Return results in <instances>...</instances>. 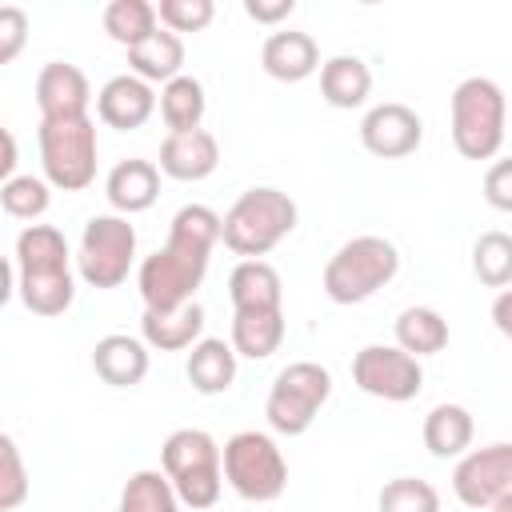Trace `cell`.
<instances>
[{
	"label": "cell",
	"mask_w": 512,
	"mask_h": 512,
	"mask_svg": "<svg viewBox=\"0 0 512 512\" xmlns=\"http://www.w3.org/2000/svg\"><path fill=\"white\" fill-rule=\"evenodd\" d=\"M204 336V308L196 300L172 308V312H144L140 316V340L148 352H188Z\"/></svg>",
	"instance_id": "obj_21"
},
{
	"label": "cell",
	"mask_w": 512,
	"mask_h": 512,
	"mask_svg": "<svg viewBox=\"0 0 512 512\" xmlns=\"http://www.w3.org/2000/svg\"><path fill=\"white\" fill-rule=\"evenodd\" d=\"M148 344L140 336L128 332H108L92 344V372L108 384V388H136L148 376Z\"/></svg>",
	"instance_id": "obj_17"
},
{
	"label": "cell",
	"mask_w": 512,
	"mask_h": 512,
	"mask_svg": "<svg viewBox=\"0 0 512 512\" xmlns=\"http://www.w3.org/2000/svg\"><path fill=\"white\" fill-rule=\"evenodd\" d=\"M16 296L32 316H64L76 300L72 252L60 228L28 224L16 236Z\"/></svg>",
	"instance_id": "obj_2"
},
{
	"label": "cell",
	"mask_w": 512,
	"mask_h": 512,
	"mask_svg": "<svg viewBox=\"0 0 512 512\" xmlns=\"http://www.w3.org/2000/svg\"><path fill=\"white\" fill-rule=\"evenodd\" d=\"M40 168L48 188L60 192H84L96 180V156H100V140H96V124L92 116H76V120H40Z\"/></svg>",
	"instance_id": "obj_8"
},
{
	"label": "cell",
	"mask_w": 512,
	"mask_h": 512,
	"mask_svg": "<svg viewBox=\"0 0 512 512\" xmlns=\"http://www.w3.org/2000/svg\"><path fill=\"white\" fill-rule=\"evenodd\" d=\"M296 200L280 188H248L232 200V208L220 216V240L240 260H264L284 236L296 228Z\"/></svg>",
	"instance_id": "obj_3"
},
{
	"label": "cell",
	"mask_w": 512,
	"mask_h": 512,
	"mask_svg": "<svg viewBox=\"0 0 512 512\" xmlns=\"http://www.w3.org/2000/svg\"><path fill=\"white\" fill-rule=\"evenodd\" d=\"M288 336L284 324V308L280 312H232V352L244 360H268L272 352H280Z\"/></svg>",
	"instance_id": "obj_26"
},
{
	"label": "cell",
	"mask_w": 512,
	"mask_h": 512,
	"mask_svg": "<svg viewBox=\"0 0 512 512\" xmlns=\"http://www.w3.org/2000/svg\"><path fill=\"white\" fill-rule=\"evenodd\" d=\"M420 140H424V120L416 116V108L400 100L372 104L360 120V144L376 160H404L420 148Z\"/></svg>",
	"instance_id": "obj_13"
},
{
	"label": "cell",
	"mask_w": 512,
	"mask_h": 512,
	"mask_svg": "<svg viewBox=\"0 0 512 512\" xmlns=\"http://www.w3.org/2000/svg\"><path fill=\"white\" fill-rule=\"evenodd\" d=\"M88 104H92V84L76 64L48 60L36 72L40 120H76V116H88Z\"/></svg>",
	"instance_id": "obj_14"
},
{
	"label": "cell",
	"mask_w": 512,
	"mask_h": 512,
	"mask_svg": "<svg viewBox=\"0 0 512 512\" xmlns=\"http://www.w3.org/2000/svg\"><path fill=\"white\" fill-rule=\"evenodd\" d=\"M452 492L464 508H488L496 496L512 492V444L496 440L464 452L452 468Z\"/></svg>",
	"instance_id": "obj_12"
},
{
	"label": "cell",
	"mask_w": 512,
	"mask_h": 512,
	"mask_svg": "<svg viewBox=\"0 0 512 512\" xmlns=\"http://www.w3.org/2000/svg\"><path fill=\"white\" fill-rule=\"evenodd\" d=\"M216 16L212 0H160L156 4V24L168 32H204Z\"/></svg>",
	"instance_id": "obj_35"
},
{
	"label": "cell",
	"mask_w": 512,
	"mask_h": 512,
	"mask_svg": "<svg viewBox=\"0 0 512 512\" xmlns=\"http://www.w3.org/2000/svg\"><path fill=\"white\" fill-rule=\"evenodd\" d=\"M452 116V144L464 160H496L504 148L508 100L492 76H468L456 84L448 100Z\"/></svg>",
	"instance_id": "obj_5"
},
{
	"label": "cell",
	"mask_w": 512,
	"mask_h": 512,
	"mask_svg": "<svg viewBox=\"0 0 512 512\" xmlns=\"http://www.w3.org/2000/svg\"><path fill=\"white\" fill-rule=\"evenodd\" d=\"M132 260H136V228L128 224V216L100 212L84 224L76 272L88 288H100V292L120 288L132 272Z\"/></svg>",
	"instance_id": "obj_10"
},
{
	"label": "cell",
	"mask_w": 512,
	"mask_h": 512,
	"mask_svg": "<svg viewBox=\"0 0 512 512\" xmlns=\"http://www.w3.org/2000/svg\"><path fill=\"white\" fill-rule=\"evenodd\" d=\"M236 352L228 340L220 336H200L192 348H188V360H184V376L188 384L200 392V396H220L236 384Z\"/></svg>",
	"instance_id": "obj_22"
},
{
	"label": "cell",
	"mask_w": 512,
	"mask_h": 512,
	"mask_svg": "<svg viewBox=\"0 0 512 512\" xmlns=\"http://www.w3.org/2000/svg\"><path fill=\"white\" fill-rule=\"evenodd\" d=\"M160 116L168 124V132H196L200 120H204V108H208V96H204V84L188 72L172 76L168 84H160Z\"/></svg>",
	"instance_id": "obj_28"
},
{
	"label": "cell",
	"mask_w": 512,
	"mask_h": 512,
	"mask_svg": "<svg viewBox=\"0 0 512 512\" xmlns=\"http://www.w3.org/2000/svg\"><path fill=\"white\" fill-rule=\"evenodd\" d=\"M32 492L24 456L8 432H0V512H16Z\"/></svg>",
	"instance_id": "obj_34"
},
{
	"label": "cell",
	"mask_w": 512,
	"mask_h": 512,
	"mask_svg": "<svg viewBox=\"0 0 512 512\" xmlns=\"http://www.w3.org/2000/svg\"><path fill=\"white\" fill-rule=\"evenodd\" d=\"M28 44V12L20 4H0V68L12 64Z\"/></svg>",
	"instance_id": "obj_36"
},
{
	"label": "cell",
	"mask_w": 512,
	"mask_h": 512,
	"mask_svg": "<svg viewBox=\"0 0 512 512\" xmlns=\"http://www.w3.org/2000/svg\"><path fill=\"white\" fill-rule=\"evenodd\" d=\"M104 196L112 204L116 216H136V212H148L160 196V168L152 160H140V156H128L120 160L108 180H104Z\"/></svg>",
	"instance_id": "obj_19"
},
{
	"label": "cell",
	"mask_w": 512,
	"mask_h": 512,
	"mask_svg": "<svg viewBox=\"0 0 512 512\" xmlns=\"http://www.w3.org/2000/svg\"><path fill=\"white\" fill-rule=\"evenodd\" d=\"M100 20H104V32L116 44L132 48L144 36L156 32V4H148V0H108Z\"/></svg>",
	"instance_id": "obj_30"
},
{
	"label": "cell",
	"mask_w": 512,
	"mask_h": 512,
	"mask_svg": "<svg viewBox=\"0 0 512 512\" xmlns=\"http://www.w3.org/2000/svg\"><path fill=\"white\" fill-rule=\"evenodd\" d=\"M424 448L436 456V460H452V456H464L472 436H476V420L464 404H436L428 416H424Z\"/></svg>",
	"instance_id": "obj_25"
},
{
	"label": "cell",
	"mask_w": 512,
	"mask_h": 512,
	"mask_svg": "<svg viewBox=\"0 0 512 512\" xmlns=\"http://www.w3.org/2000/svg\"><path fill=\"white\" fill-rule=\"evenodd\" d=\"M260 68L280 80V84H300L308 80L312 72H320V48L308 32H296V28H280L264 40L260 48Z\"/></svg>",
	"instance_id": "obj_18"
},
{
	"label": "cell",
	"mask_w": 512,
	"mask_h": 512,
	"mask_svg": "<svg viewBox=\"0 0 512 512\" xmlns=\"http://www.w3.org/2000/svg\"><path fill=\"white\" fill-rule=\"evenodd\" d=\"M352 384L364 396H376L388 404H408L424 388V368L396 344H364L352 356Z\"/></svg>",
	"instance_id": "obj_11"
},
{
	"label": "cell",
	"mask_w": 512,
	"mask_h": 512,
	"mask_svg": "<svg viewBox=\"0 0 512 512\" xmlns=\"http://www.w3.org/2000/svg\"><path fill=\"white\" fill-rule=\"evenodd\" d=\"M220 164V144L212 132L196 128V132H168L164 144H160V172L168 180H180V184H196V180H208Z\"/></svg>",
	"instance_id": "obj_16"
},
{
	"label": "cell",
	"mask_w": 512,
	"mask_h": 512,
	"mask_svg": "<svg viewBox=\"0 0 512 512\" xmlns=\"http://www.w3.org/2000/svg\"><path fill=\"white\" fill-rule=\"evenodd\" d=\"M228 300L232 312H280L284 308L280 272L268 260H240L228 272Z\"/></svg>",
	"instance_id": "obj_20"
},
{
	"label": "cell",
	"mask_w": 512,
	"mask_h": 512,
	"mask_svg": "<svg viewBox=\"0 0 512 512\" xmlns=\"http://www.w3.org/2000/svg\"><path fill=\"white\" fill-rule=\"evenodd\" d=\"M12 296H16V268H12L8 256H0V308H4Z\"/></svg>",
	"instance_id": "obj_41"
},
{
	"label": "cell",
	"mask_w": 512,
	"mask_h": 512,
	"mask_svg": "<svg viewBox=\"0 0 512 512\" xmlns=\"http://www.w3.org/2000/svg\"><path fill=\"white\" fill-rule=\"evenodd\" d=\"M216 244H220V216L208 204H184L168 224L164 248L144 256L136 268L144 312H172L196 300V288L204 284Z\"/></svg>",
	"instance_id": "obj_1"
},
{
	"label": "cell",
	"mask_w": 512,
	"mask_h": 512,
	"mask_svg": "<svg viewBox=\"0 0 512 512\" xmlns=\"http://www.w3.org/2000/svg\"><path fill=\"white\" fill-rule=\"evenodd\" d=\"M484 200L496 212H512V160H492L484 172Z\"/></svg>",
	"instance_id": "obj_37"
},
{
	"label": "cell",
	"mask_w": 512,
	"mask_h": 512,
	"mask_svg": "<svg viewBox=\"0 0 512 512\" xmlns=\"http://www.w3.org/2000/svg\"><path fill=\"white\" fill-rule=\"evenodd\" d=\"M128 72L140 76L144 84H168L172 76L184 72V40L156 24L152 36L128 48Z\"/></svg>",
	"instance_id": "obj_23"
},
{
	"label": "cell",
	"mask_w": 512,
	"mask_h": 512,
	"mask_svg": "<svg viewBox=\"0 0 512 512\" xmlns=\"http://www.w3.org/2000/svg\"><path fill=\"white\" fill-rule=\"evenodd\" d=\"M160 472L168 476L180 508L212 512L224 492L220 444L204 428H176L160 448Z\"/></svg>",
	"instance_id": "obj_4"
},
{
	"label": "cell",
	"mask_w": 512,
	"mask_h": 512,
	"mask_svg": "<svg viewBox=\"0 0 512 512\" xmlns=\"http://www.w3.org/2000/svg\"><path fill=\"white\" fill-rule=\"evenodd\" d=\"M488 512H512V492H504V496H496V500L488 504Z\"/></svg>",
	"instance_id": "obj_42"
},
{
	"label": "cell",
	"mask_w": 512,
	"mask_h": 512,
	"mask_svg": "<svg viewBox=\"0 0 512 512\" xmlns=\"http://www.w3.org/2000/svg\"><path fill=\"white\" fill-rule=\"evenodd\" d=\"M372 92V68L360 56H328L320 64V96L332 108H360Z\"/></svg>",
	"instance_id": "obj_24"
},
{
	"label": "cell",
	"mask_w": 512,
	"mask_h": 512,
	"mask_svg": "<svg viewBox=\"0 0 512 512\" xmlns=\"http://www.w3.org/2000/svg\"><path fill=\"white\" fill-rule=\"evenodd\" d=\"M396 272H400V252H396V244L384 240V236L364 232V236L344 240V244L328 256L320 284H324V296H328L332 304H364V300H372L384 284H392Z\"/></svg>",
	"instance_id": "obj_6"
},
{
	"label": "cell",
	"mask_w": 512,
	"mask_h": 512,
	"mask_svg": "<svg viewBox=\"0 0 512 512\" xmlns=\"http://www.w3.org/2000/svg\"><path fill=\"white\" fill-rule=\"evenodd\" d=\"M392 336H396V348L408 352L412 360L436 356V352L448 348V320L436 308H428V304H412V308H404L396 316Z\"/></svg>",
	"instance_id": "obj_27"
},
{
	"label": "cell",
	"mask_w": 512,
	"mask_h": 512,
	"mask_svg": "<svg viewBox=\"0 0 512 512\" xmlns=\"http://www.w3.org/2000/svg\"><path fill=\"white\" fill-rule=\"evenodd\" d=\"M52 204V188L44 176H12L8 184H0V208L12 220H28L36 224Z\"/></svg>",
	"instance_id": "obj_32"
},
{
	"label": "cell",
	"mask_w": 512,
	"mask_h": 512,
	"mask_svg": "<svg viewBox=\"0 0 512 512\" xmlns=\"http://www.w3.org/2000/svg\"><path fill=\"white\" fill-rule=\"evenodd\" d=\"M472 272L484 288H508L512 284V236L492 228L472 244Z\"/></svg>",
	"instance_id": "obj_31"
},
{
	"label": "cell",
	"mask_w": 512,
	"mask_h": 512,
	"mask_svg": "<svg viewBox=\"0 0 512 512\" xmlns=\"http://www.w3.org/2000/svg\"><path fill=\"white\" fill-rule=\"evenodd\" d=\"M116 512H180V500H176V492H172L164 472L140 468V472H132L124 480Z\"/></svg>",
	"instance_id": "obj_29"
},
{
	"label": "cell",
	"mask_w": 512,
	"mask_h": 512,
	"mask_svg": "<svg viewBox=\"0 0 512 512\" xmlns=\"http://www.w3.org/2000/svg\"><path fill=\"white\" fill-rule=\"evenodd\" d=\"M508 312H512V292L508 288H500V296H496V308H492V320H496V328L508 336L512 332V320H508Z\"/></svg>",
	"instance_id": "obj_40"
},
{
	"label": "cell",
	"mask_w": 512,
	"mask_h": 512,
	"mask_svg": "<svg viewBox=\"0 0 512 512\" xmlns=\"http://www.w3.org/2000/svg\"><path fill=\"white\" fill-rule=\"evenodd\" d=\"M380 512H440V492L420 476H396L376 496Z\"/></svg>",
	"instance_id": "obj_33"
},
{
	"label": "cell",
	"mask_w": 512,
	"mask_h": 512,
	"mask_svg": "<svg viewBox=\"0 0 512 512\" xmlns=\"http://www.w3.org/2000/svg\"><path fill=\"white\" fill-rule=\"evenodd\" d=\"M328 396H332V372L316 360H292L288 368L276 372L268 388L264 400L268 428L280 436H304L320 416V408L328 404Z\"/></svg>",
	"instance_id": "obj_9"
},
{
	"label": "cell",
	"mask_w": 512,
	"mask_h": 512,
	"mask_svg": "<svg viewBox=\"0 0 512 512\" xmlns=\"http://www.w3.org/2000/svg\"><path fill=\"white\" fill-rule=\"evenodd\" d=\"M156 112V88L144 84L140 76L132 72H120L112 76L100 92H96V116L100 124L108 128H120V132H132V128H144Z\"/></svg>",
	"instance_id": "obj_15"
},
{
	"label": "cell",
	"mask_w": 512,
	"mask_h": 512,
	"mask_svg": "<svg viewBox=\"0 0 512 512\" xmlns=\"http://www.w3.org/2000/svg\"><path fill=\"white\" fill-rule=\"evenodd\" d=\"M16 164H20V144H16V136L0 124V184H8V180L16 176Z\"/></svg>",
	"instance_id": "obj_39"
},
{
	"label": "cell",
	"mask_w": 512,
	"mask_h": 512,
	"mask_svg": "<svg viewBox=\"0 0 512 512\" xmlns=\"http://www.w3.org/2000/svg\"><path fill=\"white\" fill-rule=\"evenodd\" d=\"M220 472H224L228 488L248 504H272L288 488V460H284L280 444L256 428H244L224 440Z\"/></svg>",
	"instance_id": "obj_7"
},
{
	"label": "cell",
	"mask_w": 512,
	"mask_h": 512,
	"mask_svg": "<svg viewBox=\"0 0 512 512\" xmlns=\"http://www.w3.org/2000/svg\"><path fill=\"white\" fill-rule=\"evenodd\" d=\"M244 12L256 24H280L296 12V0H244Z\"/></svg>",
	"instance_id": "obj_38"
}]
</instances>
